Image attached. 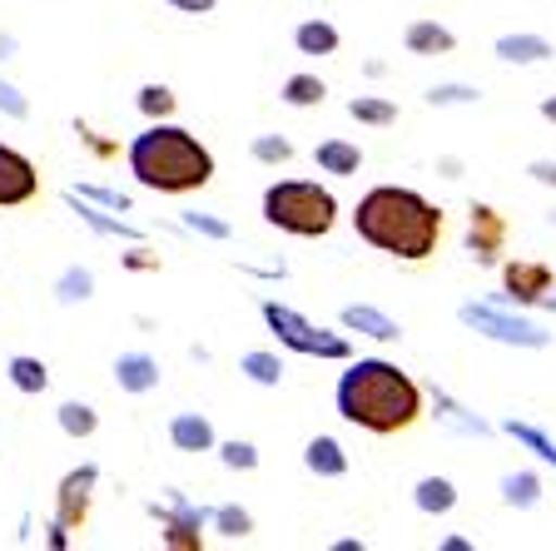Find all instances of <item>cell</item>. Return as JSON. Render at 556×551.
Listing matches in <instances>:
<instances>
[{"label": "cell", "instance_id": "cell-1", "mask_svg": "<svg viewBox=\"0 0 556 551\" xmlns=\"http://www.w3.org/2000/svg\"><path fill=\"white\" fill-rule=\"evenodd\" d=\"M338 417L372 437H393L422 417V388L388 358H358L333 388Z\"/></svg>", "mask_w": 556, "mask_h": 551}, {"label": "cell", "instance_id": "cell-2", "mask_svg": "<svg viewBox=\"0 0 556 551\" xmlns=\"http://www.w3.org/2000/svg\"><path fill=\"white\" fill-rule=\"evenodd\" d=\"M353 229H358L363 243L393 253V259H407V264H422L428 253H438L442 239V209L428 204L417 189H403V184H378L358 199L353 209Z\"/></svg>", "mask_w": 556, "mask_h": 551}, {"label": "cell", "instance_id": "cell-3", "mask_svg": "<svg viewBox=\"0 0 556 551\" xmlns=\"http://www.w3.org/2000/svg\"><path fill=\"white\" fill-rule=\"evenodd\" d=\"M129 174L154 195H194L214 179V154L185 125L150 120L144 135L129 139Z\"/></svg>", "mask_w": 556, "mask_h": 551}, {"label": "cell", "instance_id": "cell-4", "mask_svg": "<svg viewBox=\"0 0 556 551\" xmlns=\"http://www.w3.org/2000/svg\"><path fill=\"white\" fill-rule=\"evenodd\" d=\"M264 218L299 239H324L338 224V199L318 179H278L264 189Z\"/></svg>", "mask_w": 556, "mask_h": 551}, {"label": "cell", "instance_id": "cell-5", "mask_svg": "<svg viewBox=\"0 0 556 551\" xmlns=\"http://www.w3.org/2000/svg\"><path fill=\"white\" fill-rule=\"evenodd\" d=\"M264 323L268 334L278 338V343L289 348V353H303V358H328V363H348L353 358V343H348L343 334H333V328H318V323H308L299 309H289V303L278 299H264Z\"/></svg>", "mask_w": 556, "mask_h": 551}, {"label": "cell", "instance_id": "cell-6", "mask_svg": "<svg viewBox=\"0 0 556 551\" xmlns=\"http://www.w3.org/2000/svg\"><path fill=\"white\" fill-rule=\"evenodd\" d=\"M457 318H463V328L492 338V343H507V348H546L552 343V334H546L542 323L521 318V313H511V303H497V299L492 303H463Z\"/></svg>", "mask_w": 556, "mask_h": 551}, {"label": "cell", "instance_id": "cell-7", "mask_svg": "<svg viewBox=\"0 0 556 551\" xmlns=\"http://www.w3.org/2000/svg\"><path fill=\"white\" fill-rule=\"evenodd\" d=\"M552 264H536V259H511L502 264V293L497 303H511V309H532L552 293Z\"/></svg>", "mask_w": 556, "mask_h": 551}, {"label": "cell", "instance_id": "cell-8", "mask_svg": "<svg viewBox=\"0 0 556 551\" xmlns=\"http://www.w3.org/2000/svg\"><path fill=\"white\" fill-rule=\"evenodd\" d=\"M94 483H100V467H94V462H85V467H75V472H65V477H60V492H55V522H60V527H70V531L85 527Z\"/></svg>", "mask_w": 556, "mask_h": 551}, {"label": "cell", "instance_id": "cell-9", "mask_svg": "<svg viewBox=\"0 0 556 551\" xmlns=\"http://www.w3.org/2000/svg\"><path fill=\"white\" fill-rule=\"evenodd\" d=\"M502 243H507V218L492 204H472L467 209V253L477 264H497Z\"/></svg>", "mask_w": 556, "mask_h": 551}, {"label": "cell", "instance_id": "cell-10", "mask_svg": "<svg viewBox=\"0 0 556 551\" xmlns=\"http://www.w3.org/2000/svg\"><path fill=\"white\" fill-rule=\"evenodd\" d=\"M35 195H40V174H35V164L25 160L21 150L0 145V209L30 204Z\"/></svg>", "mask_w": 556, "mask_h": 551}, {"label": "cell", "instance_id": "cell-11", "mask_svg": "<svg viewBox=\"0 0 556 551\" xmlns=\"http://www.w3.org/2000/svg\"><path fill=\"white\" fill-rule=\"evenodd\" d=\"M343 328H348V334L372 338V343H397V338H403V323H393L382 309H372V303H348V309H343Z\"/></svg>", "mask_w": 556, "mask_h": 551}, {"label": "cell", "instance_id": "cell-12", "mask_svg": "<svg viewBox=\"0 0 556 551\" xmlns=\"http://www.w3.org/2000/svg\"><path fill=\"white\" fill-rule=\"evenodd\" d=\"M65 204L75 209V214H80L94 234H104V239H129V243H139V239H144V234H139L135 224H125V218H115V209L104 214L100 204H90V199H80V195H75V189H65Z\"/></svg>", "mask_w": 556, "mask_h": 551}, {"label": "cell", "instance_id": "cell-13", "mask_svg": "<svg viewBox=\"0 0 556 551\" xmlns=\"http://www.w3.org/2000/svg\"><path fill=\"white\" fill-rule=\"evenodd\" d=\"M169 442H174L179 452H214V448H219V437H214V423H208L204 413H174Z\"/></svg>", "mask_w": 556, "mask_h": 551}, {"label": "cell", "instance_id": "cell-14", "mask_svg": "<svg viewBox=\"0 0 556 551\" xmlns=\"http://www.w3.org/2000/svg\"><path fill=\"white\" fill-rule=\"evenodd\" d=\"M115 383L119 392H154L160 388V363H154L150 353H119L115 358Z\"/></svg>", "mask_w": 556, "mask_h": 551}, {"label": "cell", "instance_id": "cell-15", "mask_svg": "<svg viewBox=\"0 0 556 551\" xmlns=\"http://www.w3.org/2000/svg\"><path fill=\"white\" fill-rule=\"evenodd\" d=\"M403 40H407L413 55H452V50H457V35H452L447 25H438V21H413Z\"/></svg>", "mask_w": 556, "mask_h": 551}, {"label": "cell", "instance_id": "cell-16", "mask_svg": "<svg viewBox=\"0 0 556 551\" xmlns=\"http://www.w3.org/2000/svg\"><path fill=\"white\" fill-rule=\"evenodd\" d=\"M303 467L313 472V477H343L348 472V452L338 437H313L308 448H303Z\"/></svg>", "mask_w": 556, "mask_h": 551}, {"label": "cell", "instance_id": "cell-17", "mask_svg": "<svg viewBox=\"0 0 556 551\" xmlns=\"http://www.w3.org/2000/svg\"><path fill=\"white\" fill-rule=\"evenodd\" d=\"M313 160H318L324 174H338V179H348V174L363 170V150L353 145V139H324V145L313 150Z\"/></svg>", "mask_w": 556, "mask_h": 551}, {"label": "cell", "instance_id": "cell-18", "mask_svg": "<svg viewBox=\"0 0 556 551\" xmlns=\"http://www.w3.org/2000/svg\"><path fill=\"white\" fill-rule=\"evenodd\" d=\"M432 408H438V417L452 427V433H467V437H492V423H482L477 413H467L463 402L452 398V392L432 388Z\"/></svg>", "mask_w": 556, "mask_h": 551}, {"label": "cell", "instance_id": "cell-19", "mask_svg": "<svg viewBox=\"0 0 556 551\" xmlns=\"http://www.w3.org/2000/svg\"><path fill=\"white\" fill-rule=\"evenodd\" d=\"M413 502H417V512H428V517H447L452 506H457V487H452V477H422V483L413 487Z\"/></svg>", "mask_w": 556, "mask_h": 551}, {"label": "cell", "instance_id": "cell-20", "mask_svg": "<svg viewBox=\"0 0 556 551\" xmlns=\"http://www.w3.org/2000/svg\"><path fill=\"white\" fill-rule=\"evenodd\" d=\"M497 55L507 60V65H542V60L552 55V40H542V35H502Z\"/></svg>", "mask_w": 556, "mask_h": 551}, {"label": "cell", "instance_id": "cell-21", "mask_svg": "<svg viewBox=\"0 0 556 551\" xmlns=\"http://www.w3.org/2000/svg\"><path fill=\"white\" fill-rule=\"evenodd\" d=\"M5 378H11V388L15 392H46L50 388V367L40 363V358H30V353H15L11 363H5Z\"/></svg>", "mask_w": 556, "mask_h": 551}, {"label": "cell", "instance_id": "cell-22", "mask_svg": "<svg viewBox=\"0 0 556 551\" xmlns=\"http://www.w3.org/2000/svg\"><path fill=\"white\" fill-rule=\"evenodd\" d=\"M239 373L249 383H258V388H278L289 367H283V358H278V353H268V348H254V353L239 358Z\"/></svg>", "mask_w": 556, "mask_h": 551}, {"label": "cell", "instance_id": "cell-23", "mask_svg": "<svg viewBox=\"0 0 556 551\" xmlns=\"http://www.w3.org/2000/svg\"><path fill=\"white\" fill-rule=\"evenodd\" d=\"M502 502L517 506V512H532L542 502V477L536 472H507L502 477Z\"/></svg>", "mask_w": 556, "mask_h": 551}, {"label": "cell", "instance_id": "cell-24", "mask_svg": "<svg viewBox=\"0 0 556 551\" xmlns=\"http://www.w3.org/2000/svg\"><path fill=\"white\" fill-rule=\"evenodd\" d=\"M208 527L219 531L224 541H243V537H254V512H249V506H239V502H224V506H214Z\"/></svg>", "mask_w": 556, "mask_h": 551}, {"label": "cell", "instance_id": "cell-25", "mask_svg": "<svg viewBox=\"0 0 556 551\" xmlns=\"http://www.w3.org/2000/svg\"><path fill=\"white\" fill-rule=\"evenodd\" d=\"M293 46H299V55H333L338 30L328 21H303L299 30H293Z\"/></svg>", "mask_w": 556, "mask_h": 551}, {"label": "cell", "instance_id": "cell-26", "mask_svg": "<svg viewBox=\"0 0 556 551\" xmlns=\"http://www.w3.org/2000/svg\"><path fill=\"white\" fill-rule=\"evenodd\" d=\"M328 85L318 80V75H289L283 80V90H278V100L293 104V110H313V104H324Z\"/></svg>", "mask_w": 556, "mask_h": 551}, {"label": "cell", "instance_id": "cell-27", "mask_svg": "<svg viewBox=\"0 0 556 551\" xmlns=\"http://www.w3.org/2000/svg\"><path fill=\"white\" fill-rule=\"evenodd\" d=\"M135 104H139V115L144 120H169L174 110H179V95H174L169 85H139Z\"/></svg>", "mask_w": 556, "mask_h": 551}, {"label": "cell", "instance_id": "cell-28", "mask_svg": "<svg viewBox=\"0 0 556 551\" xmlns=\"http://www.w3.org/2000/svg\"><path fill=\"white\" fill-rule=\"evenodd\" d=\"M502 427H507V433L517 437V442H521L527 452H536V458H542L546 467H556V437H546L542 427H532V423H517V417H511V423H502Z\"/></svg>", "mask_w": 556, "mask_h": 551}, {"label": "cell", "instance_id": "cell-29", "mask_svg": "<svg viewBox=\"0 0 556 551\" xmlns=\"http://www.w3.org/2000/svg\"><path fill=\"white\" fill-rule=\"evenodd\" d=\"M94 427H100V413L90 402H60V433L65 437H94Z\"/></svg>", "mask_w": 556, "mask_h": 551}, {"label": "cell", "instance_id": "cell-30", "mask_svg": "<svg viewBox=\"0 0 556 551\" xmlns=\"http://www.w3.org/2000/svg\"><path fill=\"white\" fill-rule=\"evenodd\" d=\"M348 115L358 120V125H393L397 104L393 100H378V95H358V100H348Z\"/></svg>", "mask_w": 556, "mask_h": 551}, {"label": "cell", "instance_id": "cell-31", "mask_svg": "<svg viewBox=\"0 0 556 551\" xmlns=\"http://www.w3.org/2000/svg\"><path fill=\"white\" fill-rule=\"evenodd\" d=\"M94 293V274L90 268H65V274L55 278V299L60 303H85Z\"/></svg>", "mask_w": 556, "mask_h": 551}, {"label": "cell", "instance_id": "cell-32", "mask_svg": "<svg viewBox=\"0 0 556 551\" xmlns=\"http://www.w3.org/2000/svg\"><path fill=\"white\" fill-rule=\"evenodd\" d=\"M219 462L229 472H254L258 467V448H254V442H239V437H229V442H219Z\"/></svg>", "mask_w": 556, "mask_h": 551}, {"label": "cell", "instance_id": "cell-33", "mask_svg": "<svg viewBox=\"0 0 556 551\" xmlns=\"http://www.w3.org/2000/svg\"><path fill=\"white\" fill-rule=\"evenodd\" d=\"M164 527V547H174V551H199L204 547V527H189V522H160Z\"/></svg>", "mask_w": 556, "mask_h": 551}, {"label": "cell", "instance_id": "cell-34", "mask_svg": "<svg viewBox=\"0 0 556 551\" xmlns=\"http://www.w3.org/2000/svg\"><path fill=\"white\" fill-rule=\"evenodd\" d=\"M477 100H482V90H477V85H432V90H428L432 110H447V104H477Z\"/></svg>", "mask_w": 556, "mask_h": 551}, {"label": "cell", "instance_id": "cell-35", "mask_svg": "<svg viewBox=\"0 0 556 551\" xmlns=\"http://www.w3.org/2000/svg\"><path fill=\"white\" fill-rule=\"evenodd\" d=\"M254 160L258 164H289L293 160V145L283 135H258L254 139Z\"/></svg>", "mask_w": 556, "mask_h": 551}, {"label": "cell", "instance_id": "cell-36", "mask_svg": "<svg viewBox=\"0 0 556 551\" xmlns=\"http://www.w3.org/2000/svg\"><path fill=\"white\" fill-rule=\"evenodd\" d=\"M75 195L80 199H90V204H100V209H115V214H129V195H119V189H104V184H80V189H75Z\"/></svg>", "mask_w": 556, "mask_h": 551}, {"label": "cell", "instance_id": "cell-37", "mask_svg": "<svg viewBox=\"0 0 556 551\" xmlns=\"http://www.w3.org/2000/svg\"><path fill=\"white\" fill-rule=\"evenodd\" d=\"M185 229L189 234H204V239H229V224H224V218H214V214H199V209H189V214H185Z\"/></svg>", "mask_w": 556, "mask_h": 551}, {"label": "cell", "instance_id": "cell-38", "mask_svg": "<svg viewBox=\"0 0 556 551\" xmlns=\"http://www.w3.org/2000/svg\"><path fill=\"white\" fill-rule=\"evenodd\" d=\"M0 110H5L11 120H25V115H30V100H25V95L15 90V85L0 80Z\"/></svg>", "mask_w": 556, "mask_h": 551}, {"label": "cell", "instance_id": "cell-39", "mask_svg": "<svg viewBox=\"0 0 556 551\" xmlns=\"http://www.w3.org/2000/svg\"><path fill=\"white\" fill-rule=\"evenodd\" d=\"M75 135H80L85 145H90V150L100 154V160H110V154H115V145H110V139H100V135H94V129L85 125V120H75Z\"/></svg>", "mask_w": 556, "mask_h": 551}, {"label": "cell", "instance_id": "cell-40", "mask_svg": "<svg viewBox=\"0 0 556 551\" xmlns=\"http://www.w3.org/2000/svg\"><path fill=\"white\" fill-rule=\"evenodd\" d=\"M527 174H532L536 184H546V189H556V160H532Z\"/></svg>", "mask_w": 556, "mask_h": 551}, {"label": "cell", "instance_id": "cell-41", "mask_svg": "<svg viewBox=\"0 0 556 551\" xmlns=\"http://www.w3.org/2000/svg\"><path fill=\"white\" fill-rule=\"evenodd\" d=\"M169 5H174V11H185V15H208L219 0H169Z\"/></svg>", "mask_w": 556, "mask_h": 551}, {"label": "cell", "instance_id": "cell-42", "mask_svg": "<svg viewBox=\"0 0 556 551\" xmlns=\"http://www.w3.org/2000/svg\"><path fill=\"white\" fill-rule=\"evenodd\" d=\"M125 268H135V274H144V268H160V259H150L144 249H135V253H125Z\"/></svg>", "mask_w": 556, "mask_h": 551}, {"label": "cell", "instance_id": "cell-43", "mask_svg": "<svg viewBox=\"0 0 556 551\" xmlns=\"http://www.w3.org/2000/svg\"><path fill=\"white\" fill-rule=\"evenodd\" d=\"M50 547L65 551L70 547V527H60V522H50Z\"/></svg>", "mask_w": 556, "mask_h": 551}, {"label": "cell", "instance_id": "cell-44", "mask_svg": "<svg viewBox=\"0 0 556 551\" xmlns=\"http://www.w3.org/2000/svg\"><path fill=\"white\" fill-rule=\"evenodd\" d=\"M15 50H21V40H15V35H0V60H11Z\"/></svg>", "mask_w": 556, "mask_h": 551}, {"label": "cell", "instance_id": "cell-45", "mask_svg": "<svg viewBox=\"0 0 556 551\" xmlns=\"http://www.w3.org/2000/svg\"><path fill=\"white\" fill-rule=\"evenodd\" d=\"M442 551H472V541H467V537H447V541H442Z\"/></svg>", "mask_w": 556, "mask_h": 551}, {"label": "cell", "instance_id": "cell-46", "mask_svg": "<svg viewBox=\"0 0 556 551\" xmlns=\"http://www.w3.org/2000/svg\"><path fill=\"white\" fill-rule=\"evenodd\" d=\"M542 120H552V125H556V95H552V100H542Z\"/></svg>", "mask_w": 556, "mask_h": 551}, {"label": "cell", "instance_id": "cell-47", "mask_svg": "<svg viewBox=\"0 0 556 551\" xmlns=\"http://www.w3.org/2000/svg\"><path fill=\"white\" fill-rule=\"evenodd\" d=\"M542 309H552V313H556V293H546V299H542Z\"/></svg>", "mask_w": 556, "mask_h": 551}]
</instances>
